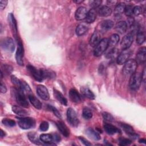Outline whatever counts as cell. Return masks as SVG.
Wrapping results in <instances>:
<instances>
[{
	"label": "cell",
	"mask_w": 146,
	"mask_h": 146,
	"mask_svg": "<svg viewBox=\"0 0 146 146\" xmlns=\"http://www.w3.org/2000/svg\"><path fill=\"white\" fill-rule=\"evenodd\" d=\"M1 47L6 51L9 52H13L15 49V44L13 40L11 38H4L1 43Z\"/></svg>",
	"instance_id": "8"
},
{
	"label": "cell",
	"mask_w": 146,
	"mask_h": 146,
	"mask_svg": "<svg viewBox=\"0 0 146 146\" xmlns=\"http://www.w3.org/2000/svg\"><path fill=\"white\" fill-rule=\"evenodd\" d=\"M133 7L132 5H127L125 6V9H124V13L125 15L128 17H131L132 14H133Z\"/></svg>",
	"instance_id": "40"
},
{
	"label": "cell",
	"mask_w": 146,
	"mask_h": 146,
	"mask_svg": "<svg viewBox=\"0 0 146 146\" xmlns=\"http://www.w3.org/2000/svg\"><path fill=\"white\" fill-rule=\"evenodd\" d=\"M0 90H1V93H5L7 91V88L5 84L2 82H1V87H0Z\"/></svg>",
	"instance_id": "52"
},
{
	"label": "cell",
	"mask_w": 146,
	"mask_h": 146,
	"mask_svg": "<svg viewBox=\"0 0 146 146\" xmlns=\"http://www.w3.org/2000/svg\"><path fill=\"white\" fill-rule=\"evenodd\" d=\"M102 116H103V117L104 120H106V121H113L114 120V118L113 117V116L110 114V113H108V112H104L102 113Z\"/></svg>",
	"instance_id": "43"
},
{
	"label": "cell",
	"mask_w": 146,
	"mask_h": 146,
	"mask_svg": "<svg viewBox=\"0 0 146 146\" xmlns=\"http://www.w3.org/2000/svg\"><path fill=\"white\" fill-rule=\"evenodd\" d=\"M145 40V35L144 32L139 31L136 37V43L138 44H142Z\"/></svg>",
	"instance_id": "37"
},
{
	"label": "cell",
	"mask_w": 146,
	"mask_h": 146,
	"mask_svg": "<svg viewBox=\"0 0 146 146\" xmlns=\"http://www.w3.org/2000/svg\"><path fill=\"white\" fill-rule=\"evenodd\" d=\"M86 134L88 136L95 140H99L100 139V136L98 133V132L95 131L91 128H89L86 130Z\"/></svg>",
	"instance_id": "28"
},
{
	"label": "cell",
	"mask_w": 146,
	"mask_h": 146,
	"mask_svg": "<svg viewBox=\"0 0 146 146\" xmlns=\"http://www.w3.org/2000/svg\"><path fill=\"white\" fill-rule=\"evenodd\" d=\"M120 125L124 131V132H126V133H127L131 137H132L133 139L137 138L138 135L136 133H135L132 126L125 123H120Z\"/></svg>",
	"instance_id": "14"
},
{
	"label": "cell",
	"mask_w": 146,
	"mask_h": 146,
	"mask_svg": "<svg viewBox=\"0 0 146 146\" xmlns=\"http://www.w3.org/2000/svg\"><path fill=\"white\" fill-rule=\"evenodd\" d=\"M27 69L31 75L33 77V78L36 81L42 82L43 80L40 69L37 70L35 67L30 64L27 66Z\"/></svg>",
	"instance_id": "9"
},
{
	"label": "cell",
	"mask_w": 146,
	"mask_h": 146,
	"mask_svg": "<svg viewBox=\"0 0 146 146\" xmlns=\"http://www.w3.org/2000/svg\"><path fill=\"white\" fill-rule=\"evenodd\" d=\"M6 135V133H5V132H4L2 129H1V132H0V136L1 138L5 137V136Z\"/></svg>",
	"instance_id": "53"
},
{
	"label": "cell",
	"mask_w": 146,
	"mask_h": 146,
	"mask_svg": "<svg viewBox=\"0 0 146 146\" xmlns=\"http://www.w3.org/2000/svg\"><path fill=\"white\" fill-rule=\"evenodd\" d=\"M82 115L83 117L87 120L90 119L92 118V112L91 111V110L88 108H84L83 110V112H82Z\"/></svg>",
	"instance_id": "38"
},
{
	"label": "cell",
	"mask_w": 146,
	"mask_h": 146,
	"mask_svg": "<svg viewBox=\"0 0 146 146\" xmlns=\"http://www.w3.org/2000/svg\"><path fill=\"white\" fill-rule=\"evenodd\" d=\"M141 74L139 72H135L131 75L129 81V87L131 90H137L141 84Z\"/></svg>",
	"instance_id": "2"
},
{
	"label": "cell",
	"mask_w": 146,
	"mask_h": 146,
	"mask_svg": "<svg viewBox=\"0 0 146 146\" xmlns=\"http://www.w3.org/2000/svg\"><path fill=\"white\" fill-rule=\"evenodd\" d=\"M90 6L92 7V9H95L100 5L102 3V1L100 0H95V1H90L89 2Z\"/></svg>",
	"instance_id": "46"
},
{
	"label": "cell",
	"mask_w": 146,
	"mask_h": 146,
	"mask_svg": "<svg viewBox=\"0 0 146 146\" xmlns=\"http://www.w3.org/2000/svg\"><path fill=\"white\" fill-rule=\"evenodd\" d=\"M17 87L18 89H19L21 91H22L26 95H27L28 96H29L30 95L32 94L30 86L24 80H19V83Z\"/></svg>",
	"instance_id": "13"
},
{
	"label": "cell",
	"mask_w": 146,
	"mask_h": 146,
	"mask_svg": "<svg viewBox=\"0 0 146 146\" xmlns=\"http://www.w3.org/2000/svg\"><path fill=\"white\" fill-rule=\"evenodd\" d=\"M98 13L100 16L101 17H108L110 16L112 13V10L110 7L107 6H102L99 11Z\"/></svg>",
	"instance_id": "26"
},
{
	"label": "cell",
	"mask_w": 146,
	"mask_h": 146,
	"mask_svg": "<svg viewBox=\"0 0 146 146\" xmlns=\"http://www.w3.org/2000/svg\"><path fill=\"white\" fill-rule=\"evenodd\" d=\"M100 41V35L98 31H95L92 35L90 40V44L92 47L96 46L99 42Z\"/></svg>",
	"instance_id": "22"
},
{
	"label": "cell",
	"mask_w": 146,
	"mask_h": 146,
	"mask_svg": "<svg viewBox=\"0 0 146 146\" xmlns=\"http://www.w3.org/2000/svg\"><path fill=\"white\" fill-rule=\"evenodd\" d=\"M18 123L19 126L23 129H28L33 128L35 125V120L30 117H19Z\"/></svg>",
	"instance_id": "3"
},
{
	"label": "cell",
	"mask_w": 146,
	"mask_h": 146,
	"mask_svg": "<svg viewBox=\"0 0 146 146\" xmlns=\"http://www.w3.org/2000/svg\"><path fill=\"white\" fill-rule=\"evenodd\" d=\"M133 34L132 33H130L125 35L122 39V40L120 43V46L123 50L129 48L131 46L133 42Z\"/></svg>",
	"instance_id": "10"
},
{
	"label": "cell",
	"mask_w": 146,
	"mask_h": 146,
	"mask_svg": "<svg viewBox=\"0 0 146 146\" xmlns=\"http://www.w3.org/2000/svg\"><path fill=\"white\" fill-rule=\"evenodd\" d=\"M108 2H109L110 4H111V5H115L116 3H117V1H108Z\"/></svg>",
	"instance_id": "55"
},
{
	"label": "cell",
	"mask_w": 146,
	"mask_h": 146,
	"mask_svg": "<svg viewBox=\"0 0 146 146\" xmlns=\"http://www.w3.org/2000/svg\"><path fill=\"white\" fill-rule=\"evenodd\" d=\"M88 30V27L84 24L79 25L76 28V34L78 36H82L84 35Z\"/></svg>",
	"instance_id": "31"
},
{
	"label": "cell",
	"mask_w": 146,
	"mask_h": 146,
	"mask_svg": "<svg viewBox=\"0 0 146 146\" xmlns=\"http://www.w3.org/2000/svg\"><path fill=\"white\" fill-rule=\"evenodd\" d=\"M146 58V48L145 47L140 48L137 53L136 56V62L137 64H143L145 62Z\"/></svg>",
	"instance_id": "15"
},
{
	"label": "cell",
	"mask_w": 146,
	"mask_h": 146,
	"mask_svg": "<svg viewBox=\"0 0 146 146\" xmlns=\"http://www.w3.org/2000/svg\"><path fill=\"white\" fill-rule=\"evenodd\" d=\"M48 127H49V124H48V122H47L46 121H42L39 125V129L42 131H47L48 129Z\"/></svg>",
	"instance_id": "45"
},
{
	"label": "cell",
	"mask_w": 146,
	"mask_h": 146,
	"mask_svg": "<svg viewBox=\"0 0 146 146\" xmlns=\"http://www.w3.org/2000/svg\"><path fill=\"white\" fill-rule=\"evenodd\" d=\"M54 95L55 98L63 105L67 106V100L66 98L63 96V95L59 92V91L54 89Z\"/></svg>",
	"instance_id": "23"
},
{
	"label": "cell",
	"mask_w": 146,
	"mask_h": 146,
	"mask_svg": "<svg viewBox=\"0 0 146 146\" xmlns=\"http://www.w3.org/2000/svg\"><path fill=\"white\" fill-rule=\"evenodd\" d=\"M70 100L74 103H79L81 101V97L79 93L74 88H71L69 91Z\"/></svg>",
	"instance_id": "20"
},
{
	"label": "cell",
	"mask_w": 146,
	"mask_h": 146,
	"mask_svg": "<svg viewBox=\"0 0 146 146\" xmlns=\"http://www.w3.org/2000/svg\"><path fill=\"white\" fill-rule=\"evenodd\" d=\"M4 68H5V72H6V74H10L13 71V68L10 66L5 65Z\"/></svg>",
	"instance_id": "50"
},
{
	"label": "cell",
	"mask_w": 146,
	"mask_h": 146,
	"mask_svg": "<svg viewBox=\"0 0 146 146\" xmlns=\"http://www.w3.org/2000/svg\"><path fill=\"white\" fill-rule=\"evenodd\" d=\"M11 95L16 102L21 106L27 108L29 106L26 95L18 88H11Z\"/></svg>",
	"instance_id": "1"
},
{
	"label": "cell",
	"mask_w": 146,
	"mask_h": 146,
	"mask_svg": "<svg viewBox=\"0 0 146 146\" xmlns=\"http://www.w3.org/2000/svg\"><path fill=\"white\" fill-rule=\"evenodd\" d=\"M7 4V1L1 0L0 1V7L1 10L4 9Z\"/></svg>",
	"instance_id": "51"
},
{
	"label": "cell",
	"mask_w": 146,
	"mask_h": 146,
	"mask_svg": "<svg viewBox=\"0 0 146 146\" xmlns=\"http://www.w3.org/2000/svg\"><path fill=\"white\" fill-rule=\"evenodd\" d=\"M28 137L29 140L33 143L37 144V145H40L41 143H40V140L38 137V135L36 133L34 132H30L28 135Z\"/></svg>",
	"instance_id": "33"
},
{
	"label": "cell",
	"mask_w": 146,
	"mask_h": 146,
	"mask_svg": "<svg viewBox=\"0 0 146 146\" xmlns=\"http://www.w3.org/2000/svg\"><path fill=\"white\" fill-rule=\"evenodd\" d=\"M143 13V8L140 6H136L133 7V14L135 15H139Z\"/></svg>",
	"instance_id": "44"
},
{
	"label": "cell",
	"mask_w": 146,
	"mask_h": 146,
	"mask_svg": "<svg viewBox=\"0 0 146 146\" xmlns=\"http://www.w3.org/2000/svg\"><path fill=\"white\" fill-rule=\"evenodd\" d=\"M30 102V103L32 104V105L37 109H41L42 108V103L33 94L30 95L28 96Z\"/></svg>",
	"instance_id": "27"
},
{
	"label": "cell",
	"mask_w": 146,
	"mask_h": 146,
	"mask_svg": "<svg viewBox=\"0 0 146 146\" xmlns=\"http://www.w3.org/2000/svg\"><path fill=\"white\" fill-rule=\"evenodd\" d=\"M145 139H140V140H139V143H144V144H145Z\"/></svg>",
	"instance_id": "56"
},
{
	"label": "cell",
	"mask_w": 146,
	"mask_h": 146,
	"mask_svg": "<svg viewBox=\"0 0 146 146\" xmlns=\"http://www.w3.org/2000/svg\"><path fill=\"white\" fill-rule=\"evenodd\" d=\"M42 76L44 79H52L55 78V74L53 71L46 69H40Z\"/></svg>",
	"instance_id": "29"
},
{
	"label": "cell",
	"mask_w": 146,
	"mask_h": 146,
	"mask_svg": "<svg viewBox=\"0 0 146 146\" xmlns=\"http://www.w3.org/2000/svg\"><path fill=\"white\" fill-rule=\"evenodd\" d=\"M39 139L42 142L44 143V145H55V143H53V138L52 134L48 133H43L40 135Z\"/></svg>",
	"instance_id": "17"
},
{
	"label": "cell",
	"mask_w": 146,
	"mask_h": 146,
	"mask_svg": "<svg viewBox=\"0 0 146 146\" xmlns=\"http://www.w3.org/2000/svg\"><path fill=\"white\" fill-rule=\"evenodd\" d=\"M117 51L116 50V49L115 48H112L110 50V51L108 52L107 54V56L108 58H111V57H113V56H115V55L116 54Z\"/></svg>",
	"instance_id": "47"
},
{
	"label": "cell",
	"mask_w": 146,
	"mask_h": 146,
	"mask_svg": "<svg viewBox=\"0 0 146 146\" xmlns=\"http://www.w3.org/2000/svg\"><path fill=\"white\" fill-rule=\"evenodd\" d=\"M48 109L50 110L51 111H52L56 117H58L59 118H61V115H60V112L58 111V110L55 107H54V106H52L51 105H48Z\"/></svg>",
	"instance_id": "41"
},
{
	"label": "cell",
	"mask_w": 146,
	"mask_h": 146,
	"mask_svg": "<svg viewBox=\"0 0 146 146\" xmlns=\"http://www.w3.org/2000/svg\"><path fill=\"white\" fill-rule=\"evenodd\" d=\"M83 2V1H77V0H75V1H74V2H75V3H82V2Z\"/></svg>",
	"instance_id": "54"
},
{
	"label": "cell",
	"mask_w": 146,
	"mask_h": 146,
	"mask_svg": "<svg viewBox=\"0 0 146 146\" xmlns=\"http://www.w3.org/2000/svg\"><path fill=\"white\" fill-rule=\"evenodd\" d=\"M131 55V51L129 48L123 50L117 58V63L119 64H124L129 59Z\"/></svg>",
	"instance_id": "11"
},
{
	"label": "cell",
	"mask_w": 146,
	"mask_h": 146,
	"mask_svg": "<svg viewBox=\"0 0 146 146\" xmlns=\"http://www.w3.org/2000/svg\"><path fill=\"white\" fill-rule=\"evenodd\" d=\"M137 64L135 59L128 60L124 65L123 71L125 75H131L136 72Z\"/></svg>",
	"instance_id": "4"
},
{
	"label": "cell",
	"mask_w": 146,
	"mask_h": 146,
	"mask_svg": "<svg viewBox=\"0 0 146 146\" xmlns=\"http://www.w3.org/2000/svg\"><path fill=\"white\" fill-rule=\"evenodd\" d=\"M132 141L131 140L125 139V138H120L119 139V144L120 145L122 146H125V145H128L131 144Z\"/></svg>",
	"instance_id": "42"
},
{
	"label": "cell",
	"mask_w": 146,
	"mask_h": 146,
	"mask_svg": "<svg viewBox=\"0 0 146 146\" xmlns=\"http://www.w3.org/2000/svg\"><path fill=\"white\" fill-rule=\"evenodd\" d=\"M18 47L15 54V59L18 64L20 66L23 65V56H24V48L21 40L17 38Z\"/></svg>",
	"instance_id": "6"
},
{
	"label": "cell",
	"mask_w": 146,
	"mask_h": 146,
	"mask_svg": "<svg viewBox=\"0 0 146 146\" xmlns=\"http://www.w3.org/2000/svg\"><path fill=\"white\" fill-rule=\"evenodd\" d=\"M96 18V11L95 9H91L88 11L86 16V21L88 23H91L94 22Z\"/></svg>",
	"instance_id": "24"
},
{
	"label": "cell",
	"mask_w": 146,
	"mask_h": 146,
	"mask_svg": "<svg viewBox=\"0 0 146 146\" xmlns=\"http://www.w3.org/2000/svg\"><path fill=\"white\" fill-rule=\"evenodd\" d=\"M56 126L60 132L65 137H67L70 135V129L63 122L59 121L56 123Z\"/></svg>",
	"instance_id": "18"
},
{
	"label": "cell",
	"mask_w": 146,
	"mask_h": 146,
	"mask_svg": "<svg viewBox=\"0 0 146 146\" xmlns=\"http://www.w3.org/2000/svg\"><path fill=\"white\" fill-rule=\"evenodd\" d=\"M2 123L3 124H4L7 127H14L15 125V121L14 120L12 119H3L2 120Z\"/></svg>",
	"instance_id": "39"
},
{
	"label": "cell",
	"mask_w": 146,
	"mask_h": 146,
	"mask_svg": "<svg viewBox=\"0 0 146 146\" xmlns=\"http://www.w3.org/2000/svg\"><path fill=\"white\" fill-rule=\"evenodd\" d=\"M67 118L68 121L72 126L76 127L78 125L79 121L78 118L77 114L74 109L71 108H69L67 109Z\"/></svg>",
	"instance_id": "7"
},
{
	"label": "cell",
	"mask_w": 146,
	"mask_h": 146,
	"mask_svg": "<svg viewBox=\"0 0 146 146\" xmlns=\"http://www.w3.org/2000/svg\"><path fill=\"white\" fill-rule=\"evenodd\" d=\"M87 10L84 7H79L75 13V17L76 20L81 21L86 18L87 14Z\"/></svg>",
	"instance_id": "16"
},
{
	"label": "cell",
	"mask_w": 146,
	"mask_h": 146,
	"mask_svg": "<svg viewBox=\"0 0 146 146\" xmlns=\"http://www.w3.org/2000/svg\"><path fill=\"white\" fill-rule=\"evenodd\" d=\"M108 47V39L103 38L95 46L94 51V54L96 56H100Z\"/></svg>",
	"instance_id": "5"
},
{
	"label": "cell",
	"mask_w": 146,
	"mask_h": 146,
	"mask_svg": "<svg viewBox=\"0 0 146 146\" xmlns=\"http://www.w3.org/2000/svg\"><path fill=\"white\" fill-rule=\"evenodd\" d=\"M113 26V22L111 20H105L103 22H102L101 24V27L102 29L104 30H108L112 29Z\"/></svg>",
	"instance_id": "36"
},
{
	"label": "cell",
	"mask_w": 146,
	"mask_h": 146,
	"mask_svg": "<svg viewBox=\"0 0 146 146\" xmlns=\"http://www.w3.org/2000/svg\"><path fill=\"white\" fill-rule=\"evenodd\" d=\"M8 21H9L10 26L11 27V29L16 37L17 36L16 34L17 33V22H16L15 19L14 18V16L13 15V14L12 13H10L9 14Z\"/></svg>",
	"instance_id": "19"
},
{
	"label": "cell",
	"mask_w": 146,
	"mask_h": 146,
	"mask_svg": "<svg viewBox=\"0 0 146 146\" xmlns=\"http://www.w3.org/2000/svg\"><path fill=\"white\" fill-rule=\"evenodd\" d=\"M52 138H53V141L55 142H59L60 140V137L58 133H52Z\"/></svg>",
	"instance_id": "49"
},
{
	"label": "cell",
	"mask_w": 146,
	"mask_h": 146,
	"mask_svg": "<svg viewBox=\"0 0 146 146\" xmlns=\"http://www.w3.org/2000/svg\"><path fill=\"white\" fill-rule=\"evenodd\" d=\"M104 129L107 133L109 135H114L116 133H120V130L112 124L106 123L104 125Z\"/></svg>",
	"instance_id": "21"
},
{
	"label": "cell",
	"mask_w": 146,
	"mask_h": 146,
	"mask_svg": "<svg viewBox=\"0 0 146 146\" xmlns=\"http://www.w3.org/2000/svg\"><path fill=\"white\" fill-rule=\"evenodd\" d=\"M125 5L123 3H119L116 6L114 10V14L116 15H119L124 12Z\"/></svg>",
	"instance_id": "35"
},
{
	"label": "cell",
	"mask_w": 146,
	"mask_h": 146,
	"mask_svg": "<svg viewBox=\"0 0 146 146\" xmlns=\"http://www.w3.org/2000/svg\"><path fill=\"white\" fill-rule=\"evenodd\" d=\"M119 40V36L117 34H113L108 39V46L111 47L115 46Z\"/></svg>",
	"instance_id": "34"
},
{
	"label": "cell",
	"mask_w": 146,
	"mask_h": 146,
	"mask_svg": "<svg viewBox=\"0 0 146 146\" xmlns=\"http://www.w3.org/2000/svg\"><path fill=\"white\" fill-rule=\"evenodd\" d=\"M81 92L84 96H86V98H87L90 99H95V95H94V93L88 88L82 87L81 88Z\"/></svg>",
	"instance_id": "32"
},
{
	"label": "cell",
	"mask_w": 146,
	"mask_h": 146,
	"mask_svg": "<svg viewBox=\"0 0 146 146\" xmlns=\"http://www.w3.org/2000/svg\"><path fill=\"white\" fill-rule=\"evenodd\" d=\"M38 95L43 100H47L49 99V93L47 88L43 85H38L36 87Z\"/></svg>",
	"instance_id": "12"
},
{
	"label": "cell",
	"mask_w": 146,
	"mask_h": 146,
	"mask_svg": "<svg viewBox=\"0 0 146 146\" xmlns=\"http://www.w3.org/2000/svg\"><path fill=\"white\" fill-rule=\"evenodd\" d=\"M12 111L15 114L21 116H25L27 114V112L25 110L18 106H13L12 107Z\"/></svg>",
	"instance_id": "30"
},
{
	"label": "cell",
	"mask_w": 146,
	"mask_h": 146,
	"mask_svg": "<svg viewBox=\"0 0 146 146\" xmlns=\"http://www.w3.org/2000/svg\"><path fill=\"white\" fill-rule=\"evenodd\" d=\"M115 29L119 33L123 34L127 29V23L125 21H120L116 23Z\"/></svg>",
	"instance_id": "25"
},
{
	"label": "cell",
	"mask_w": 146,
	"mask_h": 146,
	"mask_svg": "<svg viewBox=\"0 0 146 146\" xmlns=\"http://www.w3.org/2000/svg\"><path fill=\"white\" fill-rule=\"evenodd\" d=\"M79 139H80V140L81 141V142L85 145L87 146H89V145H91V143H90L87 140H86L85 138L83 137H79Z\"/></svg>",
	"instance_id": "48"
}]
</instances>
